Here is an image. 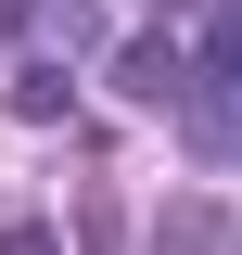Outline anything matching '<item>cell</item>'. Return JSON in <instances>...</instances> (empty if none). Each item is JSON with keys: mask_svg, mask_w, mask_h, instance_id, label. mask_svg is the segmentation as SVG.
<instances>
[{"mask_svg": "<svg viewBox=\"0 0 242 255\" xmlns=\"http://www.w3.org/2000/svg\"><path fill=\"white\" fill-rule=\"evenodd\" d=\"M179 90H191L179 38H127V51H115V102H179Z\"/></svg>", "mask_w": 242, "mask_h": 255, "instance_id": "obj_1", "label": "cell"}, {"mask_svg": "<svg viewBox=\"0 0 242 255\" xmlns=\"http://www.w3.org/2000/svg\"><path fill=\"white\" fill-rule=\"evenodd\" d=\"M13 115H26V128H64V115H77V77H64V64H13Z\"/></svg>", "mask_w": 242, "mask_h": 255, "instance_id": "obj_2", "label": "cell"}, {"mask_svg": "<svg viewBox=\"0 0 242 255\" xmlns=\"http://www.w3.org/2000/svg\"><path fill=\"white\" fill-rule=\"evenodd\" d=\"M230 204H217V191H179V204H166V217H153V243H230Z\"/></svg>", "mask_w": 242, "mask_h": 255, "instance_id": "obj_3", "label": "cell"}, {"mask_svg": "<svg viewBox=\"0 0 242 255\" xmlns=\"http://www.w3.org/2000/svg\"><path fill=\"white\" fill-rule=\"evenodd\" d=\"M179 153L191 166H230L242 153V115H230V102H191V115H179Z\"/></svg>", "mask_w": 242, "mask_h": 255, "instance_id": "obj_4", "label": "cell"}, {"mask_svg": "<svg viewBox=\"0 0 242 255\" xmlns=\"http://www.w3.org/2000/svg\"><path fill=\"white\" fill-rule=\"evenodd\" d=\"M64 230H77V243H115V230H127V217H115V191H102V179H90V191H77V217H64Z\"/></svg>", "mask_w": 242, "mask_h": 255, "instance_id": "obj_5", "label": "cell"}, {"mask_svg": "<svg viewBox=\"0 0 242 255\" xmlns=\"http://www.w3.org/2000/svg\"><path fill=\"white\" fill-rule=\"evenodd\" d=\"M204 64H217V77H242V13H217V26H204Z\"/></svg>", "mask_w": 242, "mask_h": 255, "instance_id": "obj_6", "label": "cell"}, {"mask_svg": "<svg viewBox=\"0 0 242 255\" xmlns=\"http://www.w3.org/2000/svg\"><path fill=\"white\" fill-rule=\"evenodd\" d=\"M26 13H38V0H0V38H13V26H26Z\"/></svg>", "mask_w": 242, "mask_h": 255, "instance_id": "obj_7", "label": "cell"}]
</instances>
